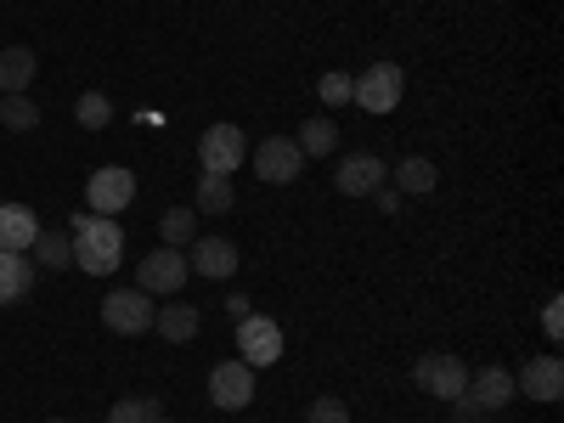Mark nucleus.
<instances>
[{
	"instance_id": "3",
	"label": "nucleus",
	"mask_w": 564,
	"mask_h": 423,
	"mask_svg": "<svg viewBox=\"0 0 564 423\" xmlns=\"http://www.w3.org/2000/svg\"><path fill=\"white\" fill-rule=\"evenodd\" d=\"M243 159H249V141H243L238 124H209V130L198 135V164H204V175H231V170H243Z\"/></svg>"
},
{
	"instance_id": "31",
	"label": "nucleus",
	"mask_w": 564,
	"mask_h": 423,
	"mask_svg": "<svg viewBox=\"0 0 564 423\" xmlns=\"http://www.w3.org/2000/svg\"><path fill=\"white\" fill-rule=\"evenodd\" d=\"M226 311H231V316L243 322V316H249V294H231V300H226Z\"/></svg>"
},
{
	"instance_id": "15",
	"label": "nucleus",
	"mask_w": 564,
	"mask_h": 423,
	"mask_svg": "<svg viewBox=\"0 0 564 423\" xmlns=\"http://www.w3.org/2000/svg\"><path fill=\"white\" fill-rule=\"evenodd\" d=\"M40 238V220L29 204H0V249L7 254H29Z\"/></svg>"
},
{
	"instance_id": "6",
	"label": "nucleus",
	"mask_w": 564,
	"mask_h": 423,
	"mask_svg": "<svg viewBox=\"0 0 564 423\" xmlns=\"http://www.w3.org/2000/svg\"><path fill=\"white\" fill-rule=\"evenodd\" d=\"M401 90H406V74L395 68V63H372L367 74H356V108H367V113H390L395 102H401Z\"/></svg>"
},
{
	"instance_id": "33",
	"label": "nucleus",
	"mask_w": 564,
	"mask_h": 423,
	"mask_svg": "<svg viewBox=\"0 0 564 423\" xmlns=\"http://www.w3.org/2000/svg\"><path fill=\"white\" fill-rule=\"evenodd\" d=\"M52 423H68V417H52Z\"/></svg>"
},
{
	"instance_id": "14",
	"label": "nucleus",
	"mask_w": 564,
	"mask_h": 423,
	"mask_svg": "<svg viewBox=\"0 0 564 423\" xmlns=\"http://www.w3.org/2000/svg\"><path fill=\"white\" fill-rule=\"evenodd\" d=\"M513 390H525L531 401L553 406V401L564 395V361H558V356H531V361H525V372L513 379Z\"/></svg>"
},
{
	"instance_id": "2",
	"label": "nucleus",
	"mask_w": 564,
	"mask_h": 423,
	"mask_svg": "<svg viewBox=\"0 0 564 423\" xmlns=\"http://www.w3.org/2000/svg\"><path fill=\"white\" fill-rule=\"evenodd\" d=\"M186 276H193L186 254L164 243V249H153L148 260L135 265V289H141V294H153V300H159V294H164V300H175V294L186 289Z\"/></svg>"
},
{
	"instance_id": "21",
	"label": "nucleus",
	"mask_w": 564,
	"mask_h": 423,
	"mask_svg": "<svg viewBox=\"0 0 564 423\" xmlns=\"http://www.w3.org/2000/svg\"><path fill=\"white\" fill-rule=\"evenodd\" d=\"M339 148V124L334 119H305V130H300V153L305 159H327Z\"/></svg>"
},
{
	"instance_id": "34",
	"label": "nucleus",
	"mask_w": 564,
	"mask_h": 423,
	"mask_svg": "<svg viewBox=\"0 0 564 423\" xmlns=\"http://www.w3.org/2000/svg\"><path fill=\"white\" fill-rule=\"evenodd\" d=\"M457 423H468V417H457Z\"/></svg>"
},
{
	"instance_id": "25",
	"label": "nucleus",
	"mask_w": 564,
	"mask_h": 423,
	"mask_svg": "<svg viewBox=\"0 0 564 423\" xmlns=\"http://www.w3.org/2000/svg\"><path fill=\"white\" fill-rule=\"evenodd\" d=\"M0 124H7V130H34L40 124V108L29 102V97H0Z\"/></svg>"
},
{
	"instance_id": "29",
	"label": "nucleus",
	"mask_w": 564,
	"mask_h": 423,
	"mask_svg": "<svg viewBox=\"0 0 564 423\" xmlns=\"http://www.w3.org/2000/svg\"><path fill=\"white\" fill-rule=\"evenodd\" d=\"M542 334L558 345L564 339V300H547V311H542Z\"/></svg>"
},
{
	"instance_id": "7",
	"label": "nucleus",
	"mask_w": 564,
	"mask_h": 423,
	"mask_svg": "<svg viewBox=\"0 0 564 423\" xmlns=\"http://www.w3.org/2000/svg\"><path fill=\"white\" fill-rule=\"evenodd\" d=\"M153 294H141V289H113L102 300V322L113 327V334H148L153 327Z\"/></svg>"
},
{
	"instance_id": "22",
	"label": "nucleus",
	"mask_w": 564,
	"mask_h": 423,
	"mask_svg": "<svg viewBox=\"0 0 564 423\" xmlns=\"http://www.w3.org/2000/svg\"><path fill=\"white\" fill-rule=\"evenodd\" d=\"M159 238L170 243V249H186L198 238V209H164L159 215Z\"/></svg>"
},
{
	"instance_id": "19",
	"label": "nucleus",
	"mask_w": 564,
	"mask_h": 423,
	"mask_svg": "<svg viewBox=\"0 0 564 423\" xmlns=\"http://www.w3.org/2000/svg\"><path fill=\"white\" fill-rule=\"evenodd\" d=\"M435 181H441V170L423 159V153H412V159L395 164V193H435Z\"/></svg>"
},
{
	"instance_id": "13",
	"label": "nucleus",
	"mask_w": 564,
	"mask_h": 423,
	"mask_svg": "<svg viewBox=\"0 0 564 423\" xmlns=\"http://www.w3.org/2000/svg\"><path fill=\"white\" fill-rule=\"evenodd\" d=\"M186 249H193V254H186V265H193L198 276H209V282L238 276V243H231V238H193Z\"/></svg>"
},
{
	"instance_id": "1",
	"label": "nucleus",
	"mask_w": 564,
	"mask_h": 423,
	"mask_svg": "<svg viewBox=\"0 0 564 423\" xmlns=\"http://www.w3.org/2000/svg\"><path fill=\"white\" fill-rule=\"evenodd\" d=\"M68 238H74V260H79V271H90V276L119 271V260H124V231H119L113 215H74Z\"/></svg>"
},
{
	"instance_id": "12",
	"label": "nucleus",
	"mask_w": 564,
	"mask_h": 423,
	"mask_svg": "<svg viewBox=\"0 0 564 423\" xmlns=\"http://www.w3.org/2000/svg\"><path fill=\"white\" fill-rule=\"evenodd\" d=\"M384 175H390V164L384 159H372V153H350L339 170H334V186L345 198H372L384 186Z\"/></svg>"
},
{
	"instance_id": "26",
	"label": "nucleus",
	"mask_w": 564,
	"mask_h": 423,
	"mask_svg": "<svg viewBox=\"0 0 564 423\" xmlns=\"http://www.w3.org/2000/svg\"><path fill=\"white\" fill-rule=\"evenodd\" d=\"M316 97H322L327 108H345V102L356 97V79H350L345 68H334V74H322V79H316Z\"/></svg>"
},
{
	"instance_id": "28",
	"label": "nucleus",
	"mask_w": 564,
	"mask_h": 423,
	"mask_svg": "<svg viewBox=\"0 0 564 423\" xmlns=\"http://www.w3.org/2000/svg\"><path fill=\"white\" fill-rule=\"evenodd\" d=\"M305 423H350V406H345L339 395H322V401H311Z\"/></svg>"
},
{
	"instance_id": "30",
	"label": "nucleus",
	"mask_w": 564,
	"mask_h": 423,
	"mask_svg": "<svg viewBox=\"0 0 564 423\" xmlns=\"http://www.w3.org/2000/svg\"><path fill=\"white\" fill-rule=\"evenodd\" d=\"M372 204H379L384 215H401V193H390V186H379V193H372Z\"/></svg>"
},
{
	"instance_id": "20",
	"label": "nucleus",
	"mask_w": 564,
	"mask_h": 423,
	"mask_svg": "<svg viewBox=\"0 0 564 423\" xmlns=\"http://www.w3.org/2000/svg\"><path fill=\"white\" fill-rule=\"evenodd\" d=\"M231 204H238V193H231V175H204V181H198V198H193L198 215H226Z\"/></svg>"
},
{
	"instance_id": "8",
	"label": "nucleus",
	"mask_w": 564,
	"mask_h": 423,
	"mask_svg": "<svg viewBox=\"0 0 564 423\" xmlns=\"http://www.w3.org/2000/svg\"><path fill=\"white\" fill-rule=\"evenodd\" d=\"M238 361H249V367H271V361H282V327L271 322V316H243L238 322Z\"/></svg>"
},
{
	"instance_id": "11",
	"label": "nucleus",
	"mask_w": 564,
	"mask_h": 423,
	"mask_svg": "<svg viewBox=\"0 0 564 423\" xmlns=\"http://www.w3.org/2000/svg\"><path fill=\"white\" fill-rule=\"evenodd\" d=\"M417 390L435 395V401H457L468 390V367L457 356H423L417 361Z\"/></svg>"
},
{
	"instance_id": "16",
	"label": "nucleus",
	"mask_w": 564,
	"mask_h": 423,
	"mask_svg": "<svg viewBox=\"0 0 564 423\" xmlns=\"http://www.w3.org/2000/svg\"><path fill=\"white\" fill-rule=\"evenodd\" d=\"M34 74H40V63H34L29 45H7V52H0V97H29Z\"/></svg>"
},
{
	"instance_id": "10",
	"label": "nucleus",
	"mask_w": 564,
	"mask_h": 423,
	"mask_svg": "<svg viewBox=\"0 0 564 423\" xmlns=\"http://www.w3.org/2000/svg\"><path fill=\"white\" fill-rule=\"evenodd\" d=\"M300 170H305L300 141H289V135H271V141H260V153H254V175H260L265 186H289Z\"/></svg>"
},
{
	"instance_id": "9",
	"label": "nucleus",
	"mask_w": 564,
	"mask_h": 423,
	"mask_svg": "<svg viewBox=\"0 0 564 423\" xmlns=\"http://www.w3.org/2000/svg\"><path fill=\"white\" fill-rule=\"evenodd\" d=\"M209 401H215L220 412H243V406L254 401V367H249V361H220V367L209 372Z\"/></svg>"
},
{
	"instance_id": "24",
	"label": "nucleus",
	"mask_w": 564,
	"mask_h": 423,
	"mask_svg": "<svg viewBox=\"0 0 564 423\" xmlns=\"http://www.w3.org/2000/svg\"><path fill=\"white\" fill-rule=\"evenodd\" d=\"M74 119H79L85 130H108V124H113V102L102 97V90H85V97L74 102Z\"/></svg>"
},
{
	"instance_id": "17",
	"label": "nucleus",
	"mask_w": 564,
	"mask_h": 423,
	"mask_svg": "<svg viewBox=\"0 0 564 423\" xmlns=\"http://www.w3.org/2000/svg\"><path fill=\"white\" fill-rule=\"evenodd\" d=\"M198 322H204V316H198V305H175V300H170V305H159V311H153V327H159V334H164L170 345L198 339Z\"/></svg>"
},
{
	"instance_id": "23",
	"label": "nucleus",
	"mask_w": 564,
	"mask_h": 423,
	"mask_svg": "<svg viewBox=\"0 0 564 423\" xmlns=\"http://www.w3.org/2000/svg\"><path fill=\"white\" fill-rule=\"evenodd\" d=\"M34 260H40L45 271L74 265V238H68V231H40V238H34Z\"/></svg>"
},
{
	"instance_id": "32",
	"label": "nucleus",
	"mask_w": 564,
	"mask_h": 423,
	"mask_svg": "<svg viewBox=\"0 0 564 423\" xmlns=\"http://www.w3.org/2000/svg\"><path fill=\"white\" fill-rule=\"evenodd\" d=\"M153 423H175V417H164V412H159V417H153Z\"/></svg>"
},
{
	"instance_id": "18",
	"label": "nucleus",
	"mask_w": 564,
	"mask_h": 423,
	"mask_svg": "<svg viewBox=\"0 0 564 423\" xmlns=\"http://www.w3.org/2000/svg\"><path fill=\"white\" fill-rule=\"evenodd\" d=\"M29 282H34V265L23 254H7L0 249V305H18L29 294Z\"/></svg>"
},
{
	"instance_id": "27",
	"label": "nucleus",
	"mask_w": 564,
	"mask_h": 423,
	"mask_svg": "<svg viewBox=\"0 0 564 423\" xmlns=\"http://www.w3.org/2000/svg\"><path fill=\"white\" fill-rule=\"evenodd\" d=\"M153 417H159V401H148V395H124L108 412V423H153Z\"/></svg>"
},
{
	"instance_id": "4",
	"label": "nucleus",
	"mask_w": 564,
	"mask_h": 423,
	"mask_svg": "<svg viewBox=\"0 0 564 423\" xmlns=\"http://www.w3.org/2000/svg\"><path fill=\"white\" fill-rule=\"evenodd\" d=\"M508 401H513V372L508 367H480V372H468V390L452 406H463V417H475V412H502Z\"/></svg>"
},
{
	"instance_id": "5",
	"label": "nucleus",
	"mask_w": 564,
	"mask_h": 423,
	"mask_svg": "<svg viewBox=\"0 0 564 423\" xmlns=\"http://www.w3.org/2000/svg\"><path fill=\"white\" fill-rule=\"evenodd\" d=\"M130 198H135V175H130L124 164H102L97 175L85 181V204H90V215H124Z\"/></svg>"
}]
</instances>
